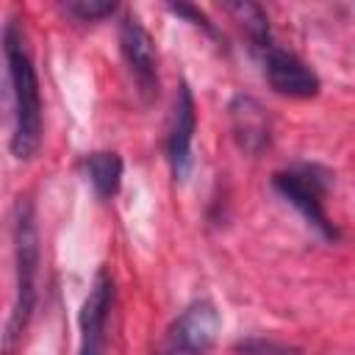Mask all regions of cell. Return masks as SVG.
Segmentation results:
<instances>
[{
	"label": "cell",
	"instance_id": "6da1fadb",
	"mask_svg": "<svg viewBox=\"0 0 355 355\" xmlns=\"http://www.w3.org/2000/svg\"><path fill=\"white\" fill-rule=\"evenodd\" d=\"M3 53L8 67L11 83V153L22 158H33L42 144V97H39V78L25 47V33L17 19H8L3 28Z\"/></svg>",
	"mask_w": 355,
	"mask_h": 355
},
{
	"label": "cell",
	"instance_id": "7a4b0ae2",
	"mask_svg": "<svg viewBox=\"0 0 355 355\" xmlns=\"http://www.w3.org/2000/svg\"><path fill=\"white\" fill-rule=\"evenodd\" d=\"M11 233H14V305H11V316L6 322V333H3V349L6 355L14 352V347L19 344L33 305H36V275H39V233H36V216H33V205L28 197H19L14 205V222H11Z\"/></svg>",
	"mask_w": 355,
	"mask_h": 355
},
{
	"label": "cell",
	"instance_id": "ba28073f",
	"mask_svg": "<svg viewBox=\"0 0 355 355\" xmlns=\"http://www.w3.org/2000/svg\"><path fill=\"white\" fill-rule=\"evenodd\" d=\"M194 128H197L194 97H191V89L183 83L178 89V100H175L172 119H169V133H166V158L172 164L175 178H180V180L189 175V166H191Z\"/></svg>",
	"mask_w": 355,
	"mask_h": 355
},
{
	"label": "cell",
	"instance_id": "8992f818",
	"mask_svg": "<svg viewBox=\"0 0 355 355\" xmlns=\"http://www.w3.org/2000/svg\"><path fill=\"white\" fill-rule=\"evenodd\" d=\"M263 69H266V80L277 94L286 97H316L319 94V75L294 53L283 50V47H269L263 53Z\"/></svg>",
	"mask_w": 355,
	"mask_h": 355
},
{
	"label": "cell",
	"instance_id": "3957f363",
	"mask_svg": "<svg viewBox=\"0 0 355 355\" xmlns=\"http://www.w3.org/2000/svg\"><path fill=\"white\" fill-rule=\"evenodd\" d=\"M275 189L305 216V222L311 227H316L324 239H336L338 230L333 227V222L327 219L324 214V205H322V197L327 191V172L322 166H313V164H300V166H291L286 172H277L275 175Z\"/></svg>",
	"mask_w": 355,
	"mask_h": 355
},
{
	"label": "cell",
	"instance_id": "7c38bea8",
	"mask_svg": "<svg viewBox=\"0 0 355 355\" xmlns=\"http://www.w3.org/2000/svg\"><path fill=\"white\" fill-rule=\"evenodd\" d=\"M64 11L80 22H97L103 17H111L116 11V3H111V0H69V3H64Z\"/></svg>",
	"mask_w": 355,
	"mask_h": 355
},
{
	"label": "cell",
	"instance_id": "52a82bcc",
	"mask_svg": "<svg viewBox=\"0 0 355 355\" xmlns=\"http://www.w3.org/2000/svg\"><path fill=\"white\" fill-rule=\"evenodd\" d=\"M111 305H114V280L108 277L105 269H100L80 308V352L78 355L105 352V324H108Z\"/></svg>",
	"mask_w": 355,
	"mask_h": 355
},
{
	"label": "cell",
	"instance_id": "277c9868",
	"mask_svg": "<svg viewBox=\"0 0 355 355\" xmlns=\"http://www.w3.org/2000/svg\"><path fill=\"white\" fill-rule=\"evenodd\" d=\"M219 313L208 300H197L169 324L155 355H211L219 336Z\"/></svg>",
	"mask_w": 355,
	"mask_h": 355
},
{
	"label": "cell",
	"instance_id": "30bf717a",
	"mask_svg": "<svg viewBox=\"0 0 355 355\" xmlns=\"http://www.w3.org/2000/svg\"><path fill=\"white\" fill-rule=\"evenodd\" d=\"M86 172H89V183L94 186L97 197L108 200L119 191L122 183V158L116 153H92L86 158Z\"/></svg>",
	"mask_w": 355,
	"mask_h": 355
},
{
	"label": "cell",
	"instance_id": "5b68a950",
	"mask_svg": "<svg viewBox=\"0 0 355 355\" xmlns=\"http://www.w3.org/2000/svg\"><path fill=\"white\" fill-rule=\"evenodd\" d=\"M119 50L125 55V64L133 75V83L141 100L153 103L158 97V55H155L153 36L133 14H128L119 22Z\"/></svg>",
	"mask_w": 355,
	"mask_h": 355
},
{
	"label": "cell",
	"instance_id": "4fadbf2b",
	"mask_svg": "<svg viewBox=\"0 0 355 355\" xmlns=\"http://www.w3.org/2000/svg\"><path fill=\"white\" fill-rule=\"evenodd\" d=\"M239 352L244 355H297V349L277 344V341H263V338H247L239 344Z\"/></svg>",
	"mask_w": 355,
	"mask_h": 355
},
{
	"label": "cell",
	"instance_id": "9c48e42d",
	"mask_svg": "<svg viewBox=\"0 0 355 355\" xmlns=\"http://www.w3.org/2000/svg\"><path fill=\"white\" fill-rule=\"evenodd\" d=\"M230 116H233V130L236 139L244 150L258 153L269 144V116L252 97H236L230 103Z\"/></svg>",
	"mask_w": 355,
	"mask_h": 355
},
{
	"label": "cell",
	"instance_id": "8fae6325",
	"mask_svg": "<svg viewBox=\"0 0 355 355\" xmlns=\"http://www.w3.org/2000/svg\"><path fill=\"white\" fill-rule=\"evenodd\" d=\"M227 8H230V11L241 19V25L250 31L255 47H261V50L266 53V50L272 47V42H269V25H266V14H263V8L255 6V3H230Z\"/></svg>",
	"mask_w": 355,
	"mask_h": 355
}]
</instances>
